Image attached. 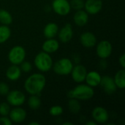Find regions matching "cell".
<instances>
[{
  "instance_id": "6da1fadb",
  "label": "cell",
  "mask_w": 125,
  "mask_h": 125,
  "mask_svg": "<svg viewBox=\"0 0 125 125\" xmlns=\"http://www.w3.org/2000/svg\"><path fill=\"white\" fill-rule=\"evenodd\" d=\"M46 85V78L42 73H33L24 82V89L30 95H38Z\"/></svg>"
},
{
  "instance_id": "7a4b0ae2",
  "label": "cell",
  "mask_w": 125,
  "mask_h": 125,
  "mask_svg": "<svg viewBox=\"0 0 125 125\" xmlns=\"http://www.w3.org/2000/svg\"><path fill=\"white\" fill-rule=\"evenodd\" d=\"M94 95L93 87L87 84H79L67 93L69 98H74L78 100H89Z\"/></svg>"
},
{
  "instance_id": "3957f363",
  "label": "cell",
  "mask_w": 125,
  "mask_h": 125,
  "mask_svg": "<svg viewBox=\"0 0 125 125\" xmlns=\"http://www.w3.org/2000/svg\"><path fill=\"white\" fill-rule=\"evenodd\" d=\"M34 64L39 71L46 73L52 69L53 62L50 53L42 51L37 53L34 57Z\"/></svg>"
},
{
  "instance_id": "277c9868",
  "label": "cell",
  "mask_w": 125,
  "mask_h": 125,
  "mask_svg": "<svg viewBox=\"0 0 125 125\" xmlns=\"http://www.w3.org/2000/svg\"><path fill=\"white\" fill-rule=\"evenodd\" d=\"M73 62L68 58H62L53 64V70L54 73L59 75H68L71 73L73 68Z\"/></svg>"
},
{
  "instance_id": "5b68a950",
  "label": "cell",
  "mask_w": 125,
  "mask_h": 125,
  "mask_svg": "<svg viewBox=\"0 0 125 125\" xmlns=\"http://www.w3.org/2000/svg\"><path fill=\"white\" fill-rule=\"evenodd\" d=\"M26 52L23 47L21 45H15L12 47L7 55L8 60L12 64L20 65L26 59Z\"/></svg>"
},
{
  "instance_id": "8992f818",
  "label": "cell",
  "mask_w": 125,
  "mask_h": 125,
  "mask_svg": "<svg viewBox=\"0 0 125 125\" xmlns=\"http://www.w3.org/2000/svg\"><path fill=\"white\" fill-rule=\"evenodd\" d=\"M6 99L10 105L18 107L24 104L26 101V96L22 92L15 89L10 91L6 95Z\"/></svg>"
},
{
  "instance_id": "52a82bcc",
  "label": "cell",
  "mask_w": 125,
  "mask_h": 125,
  "mask_svg": "<svg viewBox=\"0 0 125 125\" xmlns=\"http://www.w3.org/2000/svg\"><path fill=\"white\" fill-rule=\"evenodd\" d=\"M52 9L59 15H67L71 10L70 1L67 0H53L52 2Z\"/></svg>"
},
{
  "instance_id": "ba28073f",
  "label": "cell",
  "mask_w": 125,
  "mask_h": 125,
  "mask_svg": "<svg viewBox=\"0 0 125 125\" xmlns=\"http://www.w3.org/2000/svg\"><path fill=\"white\" fill-rule=\"evenodd\" d=\"M112 45L108 40H102L97 45L96 53L98 57L101 59H106L110 57L112 53Z\"/></svg>"
},
{
  "instance_id": "9c48e42d",
  "label": "cell",
  "mask_w": 125,
  "mask_h": 125,
  "mask_svg": "<svg viewBox=\"0 0 125 125\" xmlns=\"http://www.w3.org/2000/svg\"><path fill=\"white\" fill-rule=\"evenodd\" d=\"M92 116L94 121L99 124H105L108 121L109 119L108 111L101 106L95 107L92 111Z\"/></svg>"
},
{
  "instance_id": "30bf717a",
  "label": "cell",
  "mask_w": 125,
  "mask_h": 125,
  "mask_svg": "<svg viewBox=\"0 0 125 125\" xmlns=\"http://www.w3.org/2000/svg\"><path fill=\"white\" fill-rule=\"evenodd\" d=\"M86 73H87V70L83 65L77 64L75 66H73V68L70 74L73 80L75 83H81L85 81Z\"/></svg>"
},
{
  "instance_id": "8fae6325",
  "label": "cell",
  "mask_w": 125,
  "mask_h": 125,
  "mask_svg": "<svg viewBox=\"0 0 125 125\" xmlns=\"http://www.w3.org/2000/svg\"><path fill=\"white\" fill-rule=\"evenodd\" d=\"M103 0H86L84 2L85 11L89 15H96L103 8Z\"/></svg>"
},
{
  "instance_id": "7c38bea8",
  "label": "cell",
  "mask_w": 125,
  "mask_h": 125,
  "mask_svg": "<svg viewBox=\"0 0 125 125\" xmlns=\"http://www.w3.org/2000/svg\"><path fill=\"white\" fill-rule=\"evenodd\" d=\"M8 116L12 122L21 123L26 119L27 114L26 110L22 108H20V106H18L10 110Z\"/></svg>"
},
{
  "instance_id": "4fadbf2b",
  "label": "cell",
  "mask_w": 125,
  "mask_h": 125,
  "mask_svg": "<svg viewBox=\"0 0 125 125\" xmlns=\"http://www.w3.org/2000/svg\"><path fill=\"white\" fill-rule=\"evenodd\" d=\"M100 85L103 89L104 92L108 94H111L116 92L117 87L114 81V78L109 75H105L102 77Z\"/></svg>"
},
{
  "instance_id": "5bb4252c",
  "label": "cell",
  "mask_w": 125,
  "mask_h": 125,
  "mask_svg": "<svg viewBox=\"0 0 125 125\" xmlns=\"http://www.w3.org/2000/svg\"><path fill=\"white\" fill-rule=\"evenodd\" d=\"M57 34L59 40L62 42L67 43L70 42L73 36V30L72 25L70 23L65 24L60 30H59Z\"/></svg>"
},
{
  "instance_id": "9a60e30c",
  "label": "cell",
  "mask_w": 125,
  "mask_h": 125,
  "mask_svg": "<svg viewBox=\"0 0 125 125\" xmlns=\"http://www.w3.org/2000/svg\"><path fill=\"white\" fill-rule=\"evenodd\" d=\"M80 42L83 47L90 48L96 45L97 38H96V36L92 32L86 31L81 34L80 37Z\"/></svg>"
},
{
  "instance_id": "2e32d148",
  "label": "cell",
  "mask_w": 125,
  "mask_h": 125,
  "mask_svg": "<svg viewBox=\"0 0 125 125\" xmlns=\"http://www.w3.org/2000/svg\"><path fill=\"white\" fill-rule=\"evenodd\" d=\"M101 78H102V76L100 75V74L97 73V71L93 70L89 73L87 72L85 81L86 84L90 86L91 87H96V86H100Z\"/></svg>"
},
{
  "instance_id": "e0dca14e",
  "label": "cell",
  "mask_w": 125,
  "mask_h": 125,
  "mask_svg": "<svg viewBox=\"0 0 125 125\" xmlns=\"http://www.w3.org/2000/svg\"><path fill=\"white\" fill-rule=\"evenodd\" d=\"M59 48V42L54 38L47 39L42 45V51L48 53H53L56 52Z\"/></svg>"
},
{
  "instance_id": "ac0fdd59",
  "label": "cell",
  "mask_w": 125,
  "mask_h": 125,
  "mask_svg": "<svg viewBox=\"0 0 125 125\" xmlns=\"http://www.w3.org/2000/svg\"><path fill=\"white\" fill-rule=\"evenodd\" d=\"M73 21L78 26H84L89 21V14L83 10H77L74 14Z\"/></svg>"
},
{
  "instance_id": "d6986e66",
  "label": "cell",
  "mask_w": 125,
  "mask_h": 125,
  "mask_svg": "<svg viewBox=\"0 0 125 125\" xmlns=\"http://www.w3.org/2000/svg\"><path fill=\"white\" fill-rule=\"evenodd\" d=\"M6 77L8 80L11 81H18L21 76V70L18 65L12 64L6 70Z\"/></svg>"
},
{
  "instance_id": "ffe728a7",
  "label": "cell",
  "mask_w": 125,
  "mask_h": 125,
  "mask_svg": "<svg viewBox=\"0 0 125 125\" xmlns=\"http://www.w3.org/2000/svg\"><path fill=\"white\" fill-rule=\"evenodd\" d=\"M59 31V26L56 23H48L43 29V34L47 39L54 38Z\"/></svg>"
},
{
  "instance_id": "44dd1931",
  "label": "cell",
  "mask_w": 125,
  "mask_h": 125,
  "mask_svg": "<svg viewBox=\"0 0 125 125\" xmlns=\"http://www.w3.org/2000/svg\"><path fill=\"white\" fill-rule=\"evenodd\" d=\"M114 81L117 88L124 89L125 88V70L124 68L119 70L115 75Z\"/></svg>"
},
{
  "instance_id": "7402d4cb",
  "label": "cell",
  "mask_w": 125,
  "mask_h": 125,
  "mask_svg": "<svg viewBox=\"0 0 125 125\" xmlns=\"http://www.w3.org/2000/svg\"><path fill=\"white\" fill-rule=\"evenodd\" d=\"M11 36V29L7 25L0 26V44L7 41Z\"/></svg>"
},
{
  "instance_id": "603a6c76",
  "label": "cell",
  "mask_w": 125,
  "mask_h": 125,
  "mask_svg": "<svg viewBox=\"0 0 125 125\" xmlns=\"http://www.w3.org/2000/svg\"><path fill=\"white\" fill-rule=\"evenodd\" d=\"M12 22V16L10 12L6 10H0V23L2 25H10Z\"/></svg>"
},
{
  "instance_id": "cb8c5ba5",
  "label": "cell",
  "mask_w": 125,
  "mask_h": 125,
  "mask_svg": "<svg viewBox=\"0 0 125 125\" xmlns=\"http://www.w3.org/2000/svg\"><path fill=\"white\" fill-rule=\"evenodd\" d=\"M68 108L73 114H77L81 109V105L78 100L74 98H70L68 101Z\"/></svg>"
},
{
  "instance_id": "d4e9b609",
  "label": "cell",
  "mask_w": 125,
  "mask_h": 125,
  "mask_svg": "<svg viewBox=\"0 0 125 125\" xmlns=\"http://www.w3.org/2000/svg\"><path fill=\"white\" fill-rule=\"evenodd\" d=\"M41 105V100L40 98L36 95V94H32L29 97L28 100V106L29 108L31 110H37L40 108Z\"/></svg>"
},
{
  "instance_id": "484cf974",
  "label": "cell",
  "mask_w": 125,
  "mask_h": 125,
  "mask_svg": "<svg viewBox=\"0 0 125 125\" xmlns=\"http://www.w3.org/2000/svg\"><path fill=\"white\" fill-rule=\"evenodd\" d=\"M63 108L60 105H53L49 109V114L52 116H59L63 114Z\"/></svg>"
},
{
  "instance_id": "4316f807",
  "label": "cell",
  "mask_w": 125,
  "mask_h": 125,
  "mask_svg": "<svg viewBox=\"0 0 125 125\" xmlns=\"http://www.w3.org/2000/svg\"><path fill=\"white\" fill-rule=\"evenodd\" d=\"M10 111V105L7 102L0 103V115L1 116H7Z\"/></svg>"
},
{
  "instance_id": "83f0119b",
  "label": "cell",
  "mask_w": 125,
  "mask_h": 125,
  "mask_svg": "<svg viewBox=\"0 0 125 125\" xmlns=\"http://www.w3.org/2000/svg\"><path fill=\"white\" fill-rule=\"evenodd\" d=\"M84 2L85 1L83 0H71L70 1V4L71 8L75 10H79L84 8Z\"/></svg>"
},
{
  "instance_id": "f1b7e54d",
  "label": "cell",
  "mask_w": 125,
  "mask_h": 125,
  "mask_svg": "<svg viewBox=\"0 0 125 125\" xmlns=\"http://www.w3.org/2000/svg\"><path fill=\"white\" fill-rule=\"evenodd\" d=\"M21 72H23V73H30L32 70V65L31 64L28 62V61H23L22 63H21Z\"/></svg>"
},
{
  "instance_id": "f546056e",
  "label": "cell",
  "mask_w": 125,
  "mask_h": 125,
  "mask_svg": "<svg viewBox=\"0 0 125 125\" xmlns=\"http://www.w3.org/2000/svg\"><path fill=\"white\" fill-rule=\"evenodd\" d=\"M10 92V87L7 83L4 82H0V95L6 96Z\"/></svg>"
},
{
  "instance_id": "4dcf8cb0",
  "label": "cell",
  "mask_w": 125,
  "mask_h": 125,
  "mask_svg": "<svg viewBox=\"0 0 125 125\" xmlns=\"http://www.w3.org/2000/svg\"><path fill=\"white\" fill-rule=\"evenodd\" d=\"M12 122L7 116L0 117V125H12Z\"/></svg>"
},
{
  "instance_id": "1f68e13d",
  "label": "cell",
  "mask_w": 125,
  "mask_h": 125,
  "mask_svg": "<svg viewBox=\"0 0 125 125\" xmlns=\"http://www.w3.org/2000/svg\"><path fill=\"white\" fill-rule=\"evenodd\" d=\"M119 64L121 65V67L122 68H125V53H122L119 59Z\"/></svg>"
},
{
  "instance_id": "d6a6232c",
  "label": "cell",
  "mask_w": 125,
  "mask_h": 125,
  "mask_svg": "<svg viewBox=\"0 0 125 125\" xmlns=\"http://www.w3.org/2000/svg\"><path fill=\"white\" fill-rule=\"evenodd\" d=\"M86 125H97V122H92V121H89L88 122L86 123Z\"/></svg>"
},
{
  "instance_id": "836d02e7",
  "label": "cell",
  "mask_w": 125,
  "mask_h": 125,
  "mask_svg": "<svg viewBox=\"0 0 125 125\" xmlns=\"http://www.w3.org/2000/svg\"><path fill=\"white\" fill-rule=\"evenodd\" d=\"M29 125H40V123L39 122H30Z\"/></svg>"
},
{
  "instance_id": "e575fe53",
  "label": "cell",
  "mask_w": 125,
  "mask_h": 125,
  "mask_svg": "<svg viewBox=\"0 0 125 125\" xmlns=\"http://www.w3.org/2000/svg\"><path fill=\"white\" fill-rule=\"evenodd\" d=\"M62 125H73V124L72 122H64Z\"/></svg>"
}]
</instances>
